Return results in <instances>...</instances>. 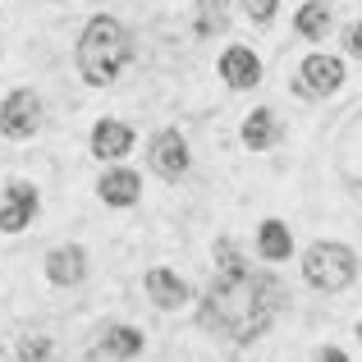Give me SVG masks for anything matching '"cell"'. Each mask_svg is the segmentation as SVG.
I'll list each match as a JSON object with an SVG mask.
<instances>
[{
	"label": "cell",
	"instance_id": "1",
	"mask_svg": "<svg viewBox=\"0 0 362 362\" xmlns=\"http://www.w3.org/2000/svg\"><path fill=\"white\" fill-rule=\"evenodd\" d=\"M216 257H221V271H216L211 289L202 298V326L247 344V339H257L275 321V312L284 303V289L275 275L252 271L234 252V243H216Z\"/></svg>",
	"mask_w": 362,
	"mask_h": 362
},
{
	"label": "cell",
	"instance_id": "2",
	"mask_svg": "<svg viewBox=\"0 0 362 362\" xmlns=\"http://www.w3.org/2000/svg\"><path fill=\"white\" fill-rule=\"evenodd\" d=\"M133 64V37L119 18L97 14L78 37V74L92 83V88H106L115 83L124 69Z\"/></svg>",
	"mask_w": 362,
	"mask_h": 362
},
{
	"label": "cell",
	"instance_id": "3",
	"mask_svg": "<svg viewBox=\"0 0 362 362\" xmlns=\"http://www.w3.org/2000/svg\"><path fill=\"white\" fill-rule=\"evenodd\" d=\"M303 275H308L312 289H326V293H339L354 284L358 275V262L344 243H312L308 257H303Z\"/></svg>",
	"mask_w": 362,
	"mask_h": 362
},
{
	"label": "cell",
	"instance_id": "4",
	"mask_svg": "<svg viewBox=\"0 0 362 362\" xmlns=\"http://www.w3.org/2000/svg\"><path fill=\"white\" fill-rule=\"evenodd\" d=\"M339 83H344V60L339 55H308L298 69V97H330V92H339Z\"/></svg>",
	"mask_w": 362,
	"mask_h": 362
},
{
	"label": "cell",
	"instance_id": "5",
	"mask_svg": "<svg viewBox=\"0 0 362 362\" xmlns=\"http://www.w3.org/2000/svg\"><path fill=\"white\" fill-rule=\"evenodd\" d=\"M37 124H42V101H37V92L18 88L5 97V106H0V133L5 138H33Z\"/></svg>",
	"mask_w": 362,
	"mask_h": 362
},
{
	"label": "cell",
	"instance_id": "6",
	"mask_svg": "<svg viewBox=\"0 0 362 362\" xmlns=\"http://www.w3.org/2000/svg\"><path fill=\"white\" fill-rule=\"evenodd\" d=\"M151 170L160 179H184L188 175V142L179 138V129H160L151 138Z\"/></svg>",
	"mask_w": 362,
	"mask_h": 362
},
{
	"label": "cell",
	"instance_id": "7",
	"mask_svg": "<svg viewBox=\"0 0 362 362\" xmlns=\"http://www.w3.org/2000/svg\"><path fill=\"white\" fill-rule=\"evenodd\" d=\"M37 188L33 184H9L5 188V202H0V230L5 234H18V230H28L33 225V216H37Z\"/></svg>",
	"mask_w": 362,
	"mask_h": 362
},
{
	"label": "cell",
	"instance_id": "8",
	"mask_svg": "<svg viewBox=\"0 0 362 362\" xmlns=\"http://www.w3.org/2000/svg\"><path fill=\"white\" fill-rule=\"evenodd\" d=\"M83 275H88V252H83L78 243L51 247V257H46V280L60 284V289H69V284H78Z\"/></svg>",
	"mask_w": 362,
	"mask_h": 362
},
{
	"label": "cell",
	"instance_id": "9",
	"mask_svg": "<svg viewBox=\"0 0 362 362\" xmlns=\"http://www.w3.org/2000/svg\"><path fill=\"white\" fill-rule=\"evenodd\" d=\"M221 78L230 83L234 92H247L262 83V60H257L247 46H230V51L221 55Z\"/></svg>",
	"mask_w": 362,
	"mask_h": 362
},
{
	"label": "cell",
	"instance_id": "10",
	"mask_svg": "<svg viewBox=\"0 0 362 362\" xmlns=\"http://www.w3.org/2000/svg\"><path fill=\"white\" fill-rule=\"evenodd\" d=\"M133 151V129L129 124H119V119H101L97 129H92V156H101V160H119V156H129Z\"/></svg>",
	"mask_w": 362,
	"mask_h": 362
},
{
	"label": "cell",
	"instance_id": "11",
	"mask_svg": "<svg viewBox=\"0 0 362 362\" xmlns=\"http://www.w3.org/2000/svg\"><path fill=\"white\" fill-rule=\"evenodd\" d=\"M147 293H151V303L165 308V312H175V308H184V303H188V284L179 280L175 271H165V266L147 271Z\"/></svg>",
	"mask_w": 362,
	"mask_h": 362
},
{
	"label": "cell",
	"instance_id": "12",
	"mask_svg": "<svg viewBox=\"0 0 362 362\" xmlns=\"http://www.w3.org/2000/svg\"><path fill=\"white\" fill-rule=\"evenodd\" d=\"M97 193H101V202H110V206H133L138 193H142V179L133 175V170H106Z\"/></svg>",
	"mask_w": 362,
	"mask_h": 362
},
{
	"label": "cell",
	"instance_id": "13",
	"mask_svg": "<svg viewBox=\"0 0 362 362\" xmlns=\"http://www.w3.org/2000/svg\"><path fill=\"white\" fill-rule=\"evenodd\" d=\"M133 354H142V330H133V326H115V330H106V339L97 344V362H124V358H133Z\"/></svg>",
	"mask_w": 362,
	"mask_h": 362
},
{
	"label": "cell",
	"instance_id": "14",
	"mask_svg": "<svg viewBox=\"0 0 362 362\" xmlns=\"http://www.w3.org/2000/svg\"><path fill=\"white\" fill-rule=\"evenodd\" d=\"M275 138H280V124H275V110H252V115L243 119V142H247L252 151H266Z\"/></svg>",
	"mask_w": 362,
	"mask_h": 362
},
{
	"label": "cell",
	"instance_id": "15",
	"mask_svg": "<svg viewBox=\"0 0 362 362\" xmlns=\"http://www.w3.org/2000/svg\"><path fill=\"white\" fill-rule=\"evenodd\" d=\"M257 247H262L266 262H284L293 252V239H289V225L284 221H266L262 234H257Z\"/></svg>",
	"mask_w": 362,
	"mask_h": 362
},
{
	"label": "cell",
	"instance_id": "16",
	"mask_svg": "<svg viewBox=\"0 0 362 362\" xmlns=\"http://www.w3.org/2000/svg\"><path fill=\"white\" fill-rule=\"evenodd\" d=\"M293 28H298L303 37H326V33H330V9L321 5V0H312V5H303V9H298Z\"/></svg>",
	"mask_w": 362,
	"mask_h": 362
},
{
	"label": "cell",
	"instance_id": "17",
	"mask_svg": "<svg viewBox=\"0 0 362 362\" xmlns=\"http://www.w3.org/2000/svg\"><path fill=\"white\" fill-rule=\"evenodd\" d=\"M225 33V0H197V37Z\"/></svg>",
	"mask_w": 362,
	"mask_h": 362
},
{
	"label": "cell",
	"instance_id": "18",
	"mask_svg": "<svg viewBox=\"0 0 362 362\" xmlns=\"http://www.w3.org/2000/svg\"><path fill=\"white\" fill-rule=\"evenodd\" d=\"M18 358H23V362H46V358H51V339H46V335H23V339H18Z\"/></svg>",
	"mask_w": 362,
	"mask_h": 362
},
{
	"label": "cell",
	"instance_id": "19",
	"mask_svg": "<svg viewBox=\"0 0 362 362\" xmlns=\"http://www.w3.org/2000/svg\"><path fill=\"white\" fill-rule=\"evenodd\" d=\"M275 5H280V0H243V14L252 18V23H271Z\"/></svg>",
	"mask_w": 362,
	"mask_h": 362
},
{
	"label": "cell",
	"instance_id": "20",
	"mask_svg": "<svg viewBox=\"0 0 362 362\" xmlns=\"http://www.w3.org/2000/svg\"><path fill=\"white\" fill-rule=\"evenodd\" d=\"M344 46H349V55H358V60H362V23H354V28H349Z\"/></svg>",
	"mask_w": 362,
	"mask_h": 362
},
{
	"label": "cell",
	"instance_id": "21",
	"mask_svg": "<svg viewBox=\"0 0 362 362\" xmlns=\"http://www.w3.org/2000/svg\"><path fill=\"white\" fill-rule=\"evenodd\" d=\"M317 362H349V354H339V349H321Z\"/></svg>",
	"mask_w": 362,
	"mask_h": 362
},
{
	"label": "cell",
	"instance_id": "22",
	"mask_svg": "<svg viewBox=\"0 0 362 362\" xmlns=\"http://www.w3.org/2000/svg\"><path fill=\"white\" fill-rule=\"evenodd\" d=\"M358 339H362V326H358Z\"/></svg>",
	"mask_w": 362,
	"mask_h": 362
}]
</instances>
